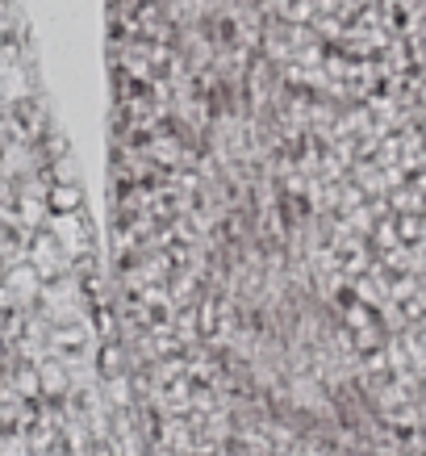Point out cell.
Segmentation results:
<instances>
[{"label": "cell", "mask_w": 426, "mask_h": 456, "mask_svg": "<svg viewBox=\"0 0 426 456\" xmlns=\"http://www.w3.org/2000/svg\"><path fill=\"white\" fill-rule=\"evenodd\" d=\"M55 206H76V189H55Z\"/></svg>", "instance_id": "obj_1"}]
</instances>
